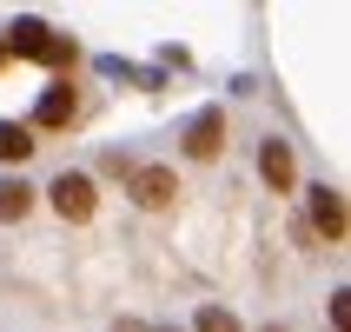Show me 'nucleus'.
<instances>
[{
	"label": "nucleus",
	"mask_w": 351,
	"mask_h": 332,
	"mask_svg": "<svg viewBox=\"0 0 351 332\" xmlns=\"http://www.w3.org/2000/svg\"><path fill=\"white\" fill-rule=\"evenodd\" d=\"M0 60H7V47H0Z\"/></svg>",
	"instance_id": "f8f14e48"
},
{
	"label": "nucleus",
	"mask_w": 351,
	"mask_h": 332,
	"mask_svg": "<svg viewBox=\"0 0 351 332\" xmlns=\"http://www.w3.org/2000/svg\"><path fill=\"white\" fill-rule=\"evenodd\" d=\"M47 193H53V213L60 219H93V179H86V173H60Z\"/></svg>",
	"instance_id": "f03ea898"
},
{
	"label": "nucleus",
	"mask_w": 351,
	"mask_h": 332,
	"mask_svg": "<svg viewBox=\"0 0 351 332\" xmlns=\"http://www.w3.org/2000/svg\"><path fill=\"white\" fill-rule=\"evenodd\" d=\"M173 332H179V326H173Z\"/></svg>",
	"instance_id": "ddd939ff"
},
{
	"label": "nucleus",
	"mask_w": 351,
	"mask_h": 332,
	"mask_svg": "<svg viewBox=\"0 0 351 332\" xmlns=\"http://www.w3.org/2000/svg\"><path fill=\"white\" fill-rule=\"evenodd\" d=\"M7 47H14V54H27V60H47V67H73V40L47 34L40 20H14V34H7Z\"/></svg>",
	"instance_id": "f257e3e1"
},
{
	"label": "nucleus",
	"mask_w": 351,
	"mask_h": 332,
	"mask_svg": "<svg viewBox=\"0 0 351 332\" xmlns=\"http://www.w3.org/2000/svg\"><path fill=\"white\" fill-rule=\"evenodd\" d=\"M199 332H239V319L226 313V306H206V313H199Z\"/></svg>",
	"instance_id": "9d476101"
},
{
	"label": "nucleus",
	"mask_w": 351,
	"mask_h": 332,
	"mask_svg": "<svg viewBox=\"0 0 351 332\" xmlns=\"http://www.w3.org/2000/svg\"><path fill=\"white\" fill-rule=\"evenodd\" d=\"M173 193H179V186H173V166H133V199H139V206H153V213H159V206H173Z\"/></svg>",
	"instance_id": "7ed1b4c3"
},
{
	"label": "nucleus",
	"mask_w": 351,
	"mask_h": 332,
	"mask_svg": "<svg viewBox=\"0 0 351 332\" xmlns=\"http://www.w3.org/2000/svg\"><path fill=\"white\" fill-rule=\"evenodd\" d=\"M219 146H226V120H219V113H199L193 133H186V153H193V159H213Z\"/></svg>",
	"instance_id": "423d86ee"
},
{
	"label": "nucleus",
	"mask_w": 351,
	"mask_h": 332,
	"mask_svg": "<svg viewBox=\"0 0 351 332\" xmlns=\"http://www.w3.org/2000/svg\"><path fill=\"white\" fill-rule=\"evenodd\" d=\"M258 173H265V186L272 193H292V179H298V159L285 140H265V153H258Z\"/></svg>",
	"instance_id": "20e7f679"
},
{
	"label": "nucleus",
	"mask_w": 351,
	"mask_h": 332,
	"mask_svg": "<svg viewBox=\"0 0 351 332\" xmlns=\"http://www.w3.org/2000/svg\"><path fill=\"white\" fill-rule=\"evenodd\" d=\"M80 113V100H73V87H47V93H40V126H66V120Z\"/></svg>",
	"instance_id": "0eeeda50"
},
{
	"label": "nucleus",
	"mask_w": 351,
	"mask_h": 332,
	"mask_svg": "<svg viewBox=\"0 0 351 332\" xmlns=\"http://www.w3.org/2000/svg\"><path fill=\"white\" fill-rule=\"evenodd\" d=\"M27 153H34V133L7 120V126H0V159H7V166H20V159H27Z\"/></svg>",
	"instance_id": "1a4fd4ad"
},
{
	"label": "nucleus",
	"mask_w": 351,
	"mask_h": 332,
	"mask_svg": "<svg viewBox=\"0 0 351 332\" xmlns=\"http://www.w3.org/2000/svg\"><path fill=\"white\" fill-rule=\"evenodd\" d=\"M113 332H146V326H139V319H119V326Z\"/></svg>",
	"instance_id": "9b49d317"
},
{
	"label": "nucleus",
	"mask_w": 351,
	"mask_h": 332,
	"mask_svg": "<svg viewBox=\"0 0 351 332\" xmlns=\"http://www.w3.org/2000/svg\"><path fill=\"white\" fill-rule=\"evenodd\" d=\"M312 226L332 239V246H345V199H338L332 186H318V193H312Z\"/></svg>",
	"instance_id": "39448f33"
},
{
	"label": "nucleus",
	"mask_w": 351,
	"mask_h": 332,
	"mask_svg": "<svg viewBox=\"0 0 351 332\" xmlns=\"http://www.w3.org/2000/svg\"><path fill=\"white\" fill-rule=\"evenodd\" d=\"M27 206H34V186L27 179H0V219H27Z\"/></svg>",
	"instance_id": "6e6552de"
}]
</instances>
